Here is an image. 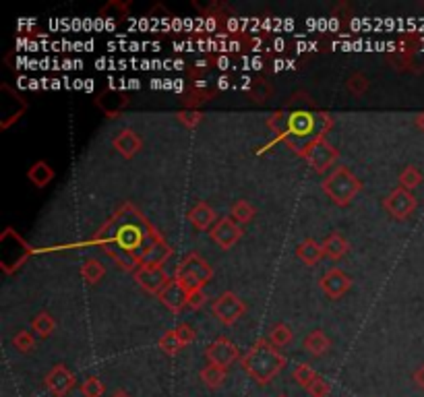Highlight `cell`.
Here are the masks:
<instances>
[{"instance_id":"4dcf8cb0","label":"cell","mask_w":424,"mask_h":397,"mask_svg":"<svg viewBox=\"0 0 424 397\" xmlns=\"http://www.w3.org/2000/svg\"><path fill=\"white\" fill-rule=\"evenodd\" d=\"M346 89L352 94V96H362L366 89H369V79L360 73H354L348 81H346Z\"/></svg>"},{"instance_id":"3957f363","label":"cell","mask_w":424,"mask_h":397,"mask_svg":"<svg viewBox=\"0 0 424 397\" xmlns=\"http://www.w3.org/2000/svg\"><path fill=\"white\" fill-rule=\"evenodd\" d=\"M323 191H325V195H327L333 203H337V205H348V203L356 197V193L360 191V180H358L348 168L339 166V168H335V170L331 172V176L325 178Z\"/></svg>"},{"instance_id":"e575fe53","label":"cell","mask_w":424,"mask_h":397,"mask_svg":"<svg viewBox=\"0 0 424 397\" xmlns=\"http://www.w3.org/2000/svg\"><path fill=\"white\" fill-rule=\"evenodd\" d=\"M174 331H176L178 339L182 342V346H188V344H191V342L195 339V331H193V329H191L188 325H178V327H176Z\"/></svg>"},{"instance_id":"d590c367","label":"cell","mask_w":424,"mask_h":397,"mask_svg":"<svg viewBox=\"0 0 424 397\" xmlns=\"http://www.w3.org/2000/svg\"><path fill=\"white\" fill-rule=\"evenodd\" d=\"M205 304V292L203 290H191L188 292V306L191 308H201Z\"/></svg>"},{"instance_id":"ac0fdd59","label":"cell","mask_w":424,"mask_h":397,"mask_svg":"<svg viewBox=\"0 0 424 397\" xmlns=\"http://www.w3.org/2000/svg\"><path fill=\"white\" fill-rule=\"evenodd\" d=\"M296 257L304 265H315L325 257V253H323L321 242L308 238V240H304V242H300V245L296 247Z\"/></svg>"},{"instance_id":"277c9868","label":"cell","mask_w":424,"mask_h":397,"mask_svg":"<svg viewBox=\"0 0 424 397\" xmlns=\"http://www.w3.org/2000/svg\"><path fill=\"white\" fill-rule=\"evenodd\" d=\"M213 277V269L209 263L197 255L191 253L182 259V263L176 267V279L191 292V290H203V285H207Z\"/></svg>"},{"instance_id":"8fae6325","label":"cell","mask_w":424,"mask_h":397,"mask_svg":"<svg viewBox=\"0 0 424 397\" xmlns=\"http://www.w3.org/2000/svg\"><path fill=\"white\" fill-rule=\"evenodd\" d=\"M205 354H207L209 364H215V367H220V369H228V367H232V364L236 362V358H238V348H236L230 339L218 337L213 344H209V348H207Z\"/></svg>"},{"instance_id":"d6a6232c","label":"cell","mask_w":424,"mask_h":397,"mask_svg":"<svg viewBox=\"0 0 424 397\" xmlns=\"http://www.w3.org/2000/svg\"><path fill=\"white\" fill-rule=\"evenodd\" d=\"M81 394H83V397H102L104 396V383L98 377H89L83 381Z\"/></svg>"},{"instance_id":"d6986e66","label":"cell","mask_w":424,"mask_h":397,"mask_svg":"<svg viewBox=\"0 0 424 397\" xmlns=\"http://www.w3.org/2000/svg\"><path fill=\"white\" fill-rule=\"evenodd\" d=\"M321 247H323V253H325L329 259H342V257L348 253V249H350L348 240H346L339 232L329 234V236L321 242Z\"/></svg>"},{"instance_id":"60d3db41","label":"cell","mask_w":424,"mask_h":397,"mask_svg":"<svg viewBox=\"0 0 424 397\" xmlns=\"http://www.w3.org/2000/svg\"><path fill=\"white\" fill-rule=\"evenodd\" d=\"M112 397H131V396H129L127 391H116V394H114Z\"/></svg>"},{"instance_id":"e0dca14e","label":"cell","mask_w":424,"mask_h":397,"mask_svg":"<svg viewBox=\"0 0 424 397\" xmlns=\"http://www.w3.org/2000/svg\"><path fill=\"white\" fill-rule=\"evenodd\" d=\"M188 220L193 224L195 230L205 232L211 230L213 222H215V211L207 205V203H197L191 211H188Z\"/></svg>"},{"instance_id":"2e32d148","label":"cell","mask_w":424,"mask_h":397,"mask_svg":"<svg viewBox=\"0 0 424 397\" xmlns=\"http://www.w3.org/2000/svg\"><path fill=\"white\" fill-rule=\"evenodd\" d=\"M127 94H123V91H116V89H110V91H106V94H102L100 98H98V106H100V110L106 114V116H116L125 106H127Z\"/></svg>"},{"instance_id":"7c38bea8","label":"cell","mask_w":424,"mask_h":397,"mask_svg":"<svg viewBox=\"0 0 424 397\" xmlns=\"http://www.w3.org/2000/svg\"><path fill=\"white\" fill-rule=\"evenodd\" d=\"M352 285V279L348 273H344L342 269L333 267L329 269L323 277H321V290L327 298H339L344 296Z\"/></svg>"},{"instance_id":"1f68e13d","label":"cell","mask_w":424,"mask_h":397,"mask_svg":"<svg viewBox=\"0 0 424 397\" xmlns=\"http://www.w3.org/2000/svg\"><path fill=\"white\" fill-rule=\"evenodd\" d=\"M12 346H15L19 352L27 354V352H31V350L35 348V339H33V335H31L29 331H19V333L12 337Z\"/></svg>"},{"instance_id":"ba28073f","label":"cell","mask_w":424,"mask_h":397,"mask_svg":"<svg viewBox=\"0 0 424 397\" xmlns=\"http://www.w3.org/2000/svg\"><path fill=\"white\" fill-rule=\"evenodd\" d=\"M213 315L224 323V325H234L242 315H245V302L232 294V292H226L222 294L215 302H213Z\"/></svg>"},{"instance_id":"44dd1931","label":"cell","mask_w":424,"mask_h":397,"mask_svg":"<svg viewBox=\"0 0 424 397\" xmlns=\"http://www.w3.org/2000/svg\"><path fill=\"white\" fill-rule=\"evenodd\" d=\"M27 178L35 184V186H39V188H44L52 178H54V170L46 164V161H35L31 168H29V172H27Z\"/></svg>"},{"instance_id":"5bb4252c","label":"cell","mask_w":424,"mask_h":397,"mask_svg":"<svg viewBox=\"0 0 424 397\" xmlns=\"http://www.w3.org/2000/svg\"><path fill=\"white\" fill-rule=\"evenodd\" d=\"M159 300L166 308H170L172 312H180L184 306H188V290L178 281V279H172L166 290L159 294Z\"/></svg>"},{"instance_id":"484cf974","label":"cell","mask_w":424,"mask_h":397,"mask_svg":"<svg viewBox=\"0 0 424 397\" xmlns=\"http://www.w3.org/2000/svg\"><path fill=\"white\" fill-rule=\"evenodd\" d=\"M255 218V207L249 203V201H245V199H240V201H236L234 205H232V220L236 222V224H249L251 220Z\"/></svg>"},{"instance_id":"836d02e7","label":"cell","mask_w":424,"mask_h":397,"mask_svg":"<svg viewBox=\"0 0 424 397\" xmlns=\"http://www.w3.org/2000/svg\"><path fill=\"white\" fill-rule=\"evenodd\" d=\"M308 394L312 397H327L329 396V385H327V381L325 379H321V377H317L312 383H310V387L306 389Z\"/></svg>"},{"instance_id":"74e56055","label":"cell","mask_w":424,"mask_h":397,"mask_svg":"<svg viewBox=\"0 0 424 397\" xmlns=\"http://www.w3.org/2000/svg\"><path fill=\"white\" fill-rule=\"evenodd\" d=\"M414 381H416V385L424 391V364H421V367L416 369V373H414Z\"/></svg>"},{"instance_id":"f1b7e54d","label":"cell","mask_w":424,"mask_h":397,"mask_svg":"<svg viewBox=\"0 0 424 397\" xmlns=\"http://www.w3.org/2000/svg\"><path fill=\"white\" fill-rule=\"evenodd\" d=\"M270 342H272L276 348L288 346V344L292 342V329H290L288 325H283V323L276 325V327L272 329V333H270Z\"/></svg>"},{"instance_id":"603a6c76","label":"cell","mask_w":424,"mask_h":397,"mask_svg":"<svg viewBox=\"0 0 424 397\" xmlns=\"http://www.w3.org/2000/svg\"><path fill=\"white\" fill-rule=\"evenodd\" d=\"M81 275L89 285H96L104 275H106V267L100 263L98 259H87L83 267H81Z\"/></svg>"},{"instance_id":"83f0119b","label":"cell","mask_w":424,"mask_h":397,"mask_svg":"<svg viewBox=\"0 0 424 397\" xmlns=\"http://www.w3.org/2000/svg\"><path fill=\"white\" fill-rule=\"evenodd\" d=\"M159 348H161L168 356H174V354H178L184 346H182V342L178 339L176 331H168V333L161 335V339H159Z\"/></svg>"},{"instance_id":"52a82bcc","label":"cell","mask_w":424,"mask_h":397,"mask_svg":"<svg viewBox=\"0 0 424 397\" xmlns=\"http://www.w3.org/2000/svg\"><path fill=\"white\" fill-rule=\"evenodd\" d=\"M416 197L412 195V191H406V188H396L387 195V199L383 201V207L385 211L396 218V220H406L414 213L416 209Z\"/></svg>"},{"instance_id":"9a60e30c","label":"cell","mask_w":424,"mask_h":397,"mask_svg":"<svg viewBox=\"0 0 424 397\" xmlns=\"http://www.w3.org/2000/svg\"><path fill=\"white\" fill-rule=\"evenodd\" d=\"M112 145H114V149H116L123 157L129 159V157H133V155H137V153L141 151L143 141L141 136H139L135 131L125 129V131H121L116 136H114Z\"/></svg>"},{"instance_id":"7a4b0ae2","label":"cell","mask_w":424,"mask_h":397,"mask_svg":"<svg viewBox=\"0 0 424 397\" xmlns=\"http://www.w3.org/2000/svg\"><path fill=\"white\" fill-rule=\"evenodd\" d=\"M283 364H285V358L282 356V352H278V348L265 339H259L242 358L245 373L259 385L270 383L282 371Z\"/></svg>"},{"instance_id":"cb8c5ba5","label":"cell","mask_w":424,"mask_h":397,"mask_svg":"<svg viewBox=\"0 0 424 397\" xmlns=\"http://www.w3.org/2000/svg\"><path fill=\"white\" fill-rule=\"evenodd\" d=\"M312 129H315V118L310 114H294V116H290L288 131L292 132V134L304 136V134L312 132Z\"/></svg>"},{"instance_id":"6da1fadb","label":"cell","mask_w":424,"mask_h":397,"mask_svg":"<svg viewBox=\"0 0 424 397\" xmlns=\"http://www.w3.org/2000/svg\"><path fill=\"white\" fill-rule=\"evenodd\" d=\"M100 238L106 251L125 269H139L143 253L149 249L151 242L159 238V234L149 226V222L137 209L127 207V213L118 211L114 220L102 230Z\"/></svg>"},{"instance_id":"7402d4cb","label":"cell","mask_w":424,"mask_h":397,"mask_svg":"<svg viewBox=\"0 0 424 397\" xmlns=\"http://www.w3.org/2000/svg\"><path fill=\"white\" fill-rule=\"evenodd\" d=\"M201 379H203V383H205L207 387L218 389V387H222L224 381H226V369H220V367H215V364H207V367L201 371Z\"/></svg>"},{"instance_id":"9c48e42d","label":"cell","mask_w":424,"mask_h":397,"mask_svg":"<svg viewBox=\"0 0 424 397\" xmlns=\"http://www.w3.org/2000/svg\"><path fill=\"white\" fill-rule=\"evenodd\" d=\"M211 240L222 249V251H230L242 236V228L240 224H236L232 218H222L211 230H209Z\"/></svg>"},{"instance_id":"ab89813d","label":"cell","mask_w":424,"mask_h":397,"mask_svg":"<svg viewBox=\"0 0 424 397\" xmlns=\"http://www.w3.org/2000/svg\"><path fill=\"white\" fill-rule=\"evenodd\" d=\"M218 87H220V89H226V87H228V79H226V77H222V79L218 81Z\"/></svg>"},{"instance_id":"d4e9b609","label":"cell","mask_w":424,"mask_h":397,"mask_svg":"<svg viewBox=\"0 0 424 397\" xmlns=\"http://www.w3.org/2000/svg\"><path fill=\"white\" fill-rule=\"evenodd\" d=\"M400 184L402 188L406 191H414L416 186L423 184V172L418 166H406L402 172H400Z\"/></svg>"},{"instance_id":"8992f818","label":"cell","mask_w":424,"mask_h":397,"mask_svg":"<svg viewBox=\"0 0 424 397\" xmlns=\"http://www.w3.org/2000/svg\"><path fill=\"white\" fill-rule=\"evenodd\" d=\"M0 257H2L4 271L10 273L12 269L21 267V263L29 257V247L23 242V238H19L10 230H6V234L0 240Z\"/></svg>"},{"instance_id":"4fadbf2b","label":"cell","mask_w":424,"mask_h":397,"mask_svg":"<svg viewBox=\"0 0 424 397\" xmlns=\"http://www.w3.org/2000/svg\"><path fill=\"white\" fill-rule=\"evenodd\" d=\"M46 385H48V389H50L52 396L64 397L75 387V377H73V373H71L64 364H56V367L48 373Z\"/></svg>"},{"instance_id":"4316f807","label":"cell","mask_w":424,"mask_h":397,"mask_svg":"<svg viewBox=\"0 0 424 397\" xmlns=\"http://www.w3.org/2000/svg\"><path fill=\"white\" fill-rule=\"evenodd\" d=\"M31 329H33L39 337H48V335H52V331L56 329V323H54V319H52L48 312H39V315L31 321Z\"/></svg>"},{"instance_id":"5b68a950","label":"cell","mask_w":424,"mask_h":397,"mask_svg":"<svg viewBox=\"0 0 424 397\" xmlns=\"http://www.w3.org/2000/svg\"><path fill=\"white\" fill-rule=\"evenodd\" d=\"M300 155L308 161V166H310L315 172L323 174V172H327V170L335 164V159H337V149H335L325 136H312V139L300 149Z\"/></svg>"},{"instance_id":"f546056e","label":"cell","mask_w":424,"mask_h":397,"mask_svg":"<svg viewBox=\"0 0 424 397\" xmlns=\"http://www.w3.org/2000/svg\"><path fill=\"white\" fill-rule=\"evenodd\" d=\"M317 377H319V375H317L308 364H298V367L294 369V379H296V383L302 385L304 389H308L310 383H312Z\"/></svg>"},{"instance_id":"30bf717a","label":"cell","mask_w":424,"mask_h":397,"mask_svg":"<svg viewBox=\"0 0 424 397\" xmlns=\"http://www.w3.org/2000/svg\"><path fill=\"white\" fill-rule=\"evenodd\" d=\"M135 279H137V283L141 285L145 292L157 294V296L172 281L164 267H139V269H135Z\"/></svg>"},{"instance_id":"8d00e7d4","label":"cell","mask_w":424,"mask_h":397,"mask_svg":"<svg viewBox=\"0 0 424 397\" xmlns=\"http://www.w3.org/2000/svg\"><path fill=\"white\" fill-rule=\"evenodd\" d=\"M178 118H180V123L182 125H186V127H195V125H199V121H201V114L199 112H180L178 114Z\"/></svg>"},{"instance_id":"ffe728a7","label":"cell","mask_w":424,"mask_h":397,"mask_svg":"<svg viewBox=\"0 0 424 397\" xmlns=\"http://www.w3.org/2000/svg\"><path fill=\"white\" fill-rule=\"evenodd\" d=\"M302 346H304V350H306L308 354H312V356H323V354L329 350L331 342H329V337H327L321 329H315V331H310V333L304 337Z\"/></svg>"},{"instance_id":"f35d334b","label":"cell","mask_w":424,"mask_h":397,"mask_svg":"<svg viewBox=\"0 0 424 397\" xmlns=\"http://www.w3.org/2000/svg\"><path fill=\"white\" fill-rule=\"evenodd\" d=\"M416 127L424 132V112H421V114L416 116Z\"/></svg>"}]
</instances>
